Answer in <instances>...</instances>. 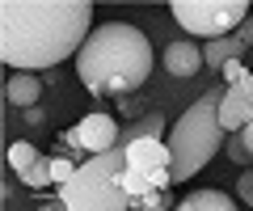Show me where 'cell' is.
<instances>
[{"label":"cell","mask_w":253,"mask_h":211,"mask_svg":"<svg viewBox=\"0 0 253 211\" xmlns=\"http://www.w3.org/2000/svg\"><path fill=\"white\" fill-rule=\"evenodd\" d=\"M42 119H46V114L38 110V106H34V110H26V123H30V127H42Z\"/></svg>","instance_id":"obj_22"},{"label":"cell","mask_w":253,"mask_h":211,"mask_svg":"<svg viewBox=\"0 0 253 211\" xmlns=\"http://www.w3.org/2000/svg\"><path fill=\"white\" fill-rule=\"evenodd\" d=\"M241 139H245V148H249V156H253V123H249V127L241 131Z\"/></svg>","instance_id":"obj_24"},{"label":"cell","mask_w":253,"mask_h":211,"mask_svg":"<svg viewBox=\"0 0 253 211\" xmlns=\"http://www.w3.org/2000/svg\"><path fill=\"white\" fill-rule=\"evenodd\" d=\"M76 169H81V165H76L72 156H51V182L55 186H68L76 177Z\"/></svg>","instance_id":"obj_16"},{"label":"cell","mask_w":253,"mask_h":211,"mask_svg":"<svg viewBox=\"0 0 253 211\" xmlns=\"http://www.w3.org/2000/svg\"><path fill=\"white\" fill-rule=\"evenodd\" d=\"M173 211H236V203L224 190H190Z\"/></svg>","instance_id":"obj_12"},{"label":"cell","mask_w":253,"mask_h":211,"mask_svg":"<svg viewBox=\"0 0 253 211\" xmlns=\"http://www.w3.org/2000/svg\"><path fill=\"white\" fill-rule=\"evenodd\" d=\"M219 101H224V89H207L169 131V152H173V186L177 182H190L215 152H224V123H219Z\"/></svg>","instance_id":"obj_3"},{"label":"cell","mask_w":253,"mask_h":211,"mask_svg":"<svg viewBox=\"0 0 253 211\" xmlns=\"http://www.w3.org/2000/svg\"><path fill=\"white\" fill-rule=\"evenodd\" d=\"M9 101L13 106H26V110H34L38 106V93H42V81H38V72H13L9 76Z\"/></svg>","instance_id":"obj_11"},{"label":"cell","mask_w":253,"mask_h":211,"mask_svg":"<svg viewBox=\"0 0 253 211\" xmlns=\"http://www.w3.org/2000/svg\"><path fill=\"white\" fill-rule=\"evenodd\" d=\"M169 13L186 34L215 42V38H228L241 30V21L249 17V4L245 0H173Z\"/></svg>","instance_id":"obj_6"},{"label":"cell","mask_w":253,"mask_h":211,"mask_svg":"<svg viewBox=\"0 0 253 211\" xmlns=\"http://www.w3.org/2000/svg\"><path fill=\"white\" fill-rule=\"evenodd\" d=\"M93 30L89 0H0V59L13 72H42L81 55Z\"/></svg>","instance_id":"obj_1"},{"label":"cell","mask_w":253,"mask_h":211,"mask_svg":"<svg viewBox=\"0 0 253 211\" xmlns=\"http://www.w3.org/2000/svg\"><path fill=\"white\" fill-rule=\"evenodd\" d=\"M38 156H42V152H38L34 144H26V139H17V144L9 148V165H13V173H26V169L34 165Z\"/></svg>","instance_id":"obj_14"},{"label":"cell","mask_w":253,"mask_h":211,"mask_svg":"<svg viewBox=\"0 0 253 211\" xmlns=\"http://www.w3.org/2000/svg\"><path fill=\"white\" fill-rule=\"evenodd\" d=\"M152 72V42L144 30L126 21H106L84 38L76 55V76L93 97H123L135 93Z\"/></svg>","instance_id":"obj_2"},{"label":"cell","mask_w":253,"mask_h":211,"mask_svg":"<svg viewBox=\"0 0 253 211\" xmlns=\"http://www.w3.org/2000/svg\"><path fill=\"white\" fill-rule=\"evenodd\" d=\"M203 68V46L190 42V38H177V42L165 46V72L169 76H194Z\"/></svg>","instance_id":"obj_9"},{"label":"cell","mask_w":253,"mask_h":211,"mask_svg":"<svg viewBox=\"0 0 253 211\" xmlns=\"http://www.w3.org/2000/svg\"><path fill=\"white\" fill-rule=\"evenodd\" d=\"M123 169H126L123 148L81 161L76 177L59 186V203H68V211H126L131 199L123 190Z\"/></svg>","instance_id":"obj_4"},{"label":"cell","mask_w":253,"mask_h":211,"mask_svg":"<svg viewBox=\"0 0 253 211\" xmlns=\"http://www.w3.org/2000/svg\"><path fill=\"white\" fill-rule=\"evenodd\" d=\"M38 211H68V203H59V199H51V203H42Z\"/></svg>","instance_id":"obj_23"},{"label":"cell","mask_w":253,"mask_h":211,"mask_svg":"<svg viewBox=\"0 0 253 211\" xmlns=\"http://www.w3.org/2000/svg\"><path fill=\"white\" fill-rule=\"evenodd\" d=\"M219 123L228 135H241L253 123V72L241 84H224V101H219Z\"/></svg>","instance_id":"obj_8"},{"label":"cell","mask_w":253,"mask_h":211,"mask_svg":"<svg viewBox=\"0 0 253 211\" xmlns=\"http://www.w3.org/2000/svg\"><path fill=\"white\" fill-rule=\"evenodd\" d=\"M236 38H241L245 46H253V17H245V21H241V30H236Z\"/></svg>","instance_id":"obj_21"},{"label":"cell","mask_w":253,"mask_h":211,"mask_svg":"<svg viewBox=\"0 0 253 211\" xmlns=\"http://www.w3.org/2000/svg\"><path fill=\"white\" fill-rule=\"evenodd\" d=\"M224 152H228V161H232V165H249V161H253L241 135H228V139H224Z\"/></svg>","instance_id":"obj_17"},{"label":"cell","mask_w":253,"mask_h":211,"mask_svg":"<svg viewBox=\"0 0 253 211\" xmlns=\"http://www.w3.org/2000/svg\"><path fill=\"white\" fill-rule=\"evenodd\" d=\"M118 135H123V127H118L110 114H101V110H93V114H84L76 127H68L59 135V144L63 148H76L72 152V161L76 156H84V161H93V156H101V152H114L118 148Z\"/></svg>","instance_id":"obj_7"},{"label":"cell","mask_w":253,"mask_h":211,"mask_svg":"<svg viewBox=\"0 0 253 211\" xmlns=\"http://www.w3.org/2000/svg\"><path fill=\"white\" fill-rule=\"evenodd\" d=\"M139 139H165V114H148V119L131 123V127H123V135H118V148H131L139 144Z\"/></svg>","instance_id":"obj_13"},{"label":"cell","mask_w":253,"mask_h":211,"mask_svg":"<svg viewBox=\"0 0 253 211\" xmlns=\"http://www.w3.org/2000/svg\"><path fill=\"white\" fill-rule=\"evenodd\" d=\"M219 76H224V81H228V84H241V81H245V76H249V68H245V64H241V59H232V64H228V68H224V72H219Z\"/></svg>","instance_id":"obj_20"},{"label":"cell","mask_w":253,"mask_h":211,"mask_svg":"<svg viewBox=\"0 0 253 211\" xmlns=\"http://www.w3.org/2000/svg\"><path fill=\"white\" fill-rule=\"evenodd\" d=\"M245 55V42L236 34H228V38H215V42H203V64L211 68V72H224L232 59H241Z\"/></svg>","instance_id":"obj_10"},{"label":"cell","mask_w":253,"mask_h":211,"mask_svg":"<svg viewBox=\"0 0 253 211\" xmlns=\"http://www.w3.org/2000/svg\"><path fill=\"white\" fill-rule=\"evenodd\" d=\"M236 199H241V203H253V169H245V173L236 177Z\"/></svg>","instance_id":"obj_19"},{"label":"cell","mask_w":253,"mask_h":211,"mask_svg":"<svg viewBox=\"0 0 253 211\" xmlns=\"http://www.w3.org/2000/svg\"><path fill=\"white\" fill-rule=\"evenodd\" d=\"M126 169H123V190L126 199H131V207H135L139 199H148V194H161L173 186L169 169H173V152L165 139H139V144L126 148Z\"/></svg>","instance_id":"obj_5"},{"label":"cell","mask_w":253,"mask_h":211,"mask_svg":"<svg viewBox=\"0 0 253 211\" xmlns=\"http://www.w3.org/2000/svg\"><path fill=\"white\" fill-rule=\"evenodd\" d=\"M135 211H169V190H161V194H148V199H139V203H135Z\"/></svg>","instance_id":"obj_18"},{"label":"cell","mask_w":253,"mask_h":211,"mask_svg":"<svg viewBox=\"0 0 253 211\" xmlns=\"http://www.w3.org/2000/svg\"><path fill=\"white\" fill-rule=\"evenodd\" d=\"M17 177H21L26 186H34V190H42V186H55V182H51V161H46V156H38L34 165H30L26 173H17Z\"/></svg>","instance_id":"obj_15"}]
</instances>
